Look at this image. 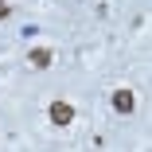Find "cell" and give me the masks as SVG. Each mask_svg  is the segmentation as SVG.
<instances>
[{"instance_id": "277c9868", "label": "cell", "mask_w": 152, "mask_h": 152, "mask_svg": "<svg viewBox=\"0 0 152 152\" xmlns=\"http://www.w3.org/2000/svg\"><path fill=\"white\" fill-rule=\"evenodd\" d=\"M12 16V4H8V0H0V20H8Z\"/></svg>"}, {"instance_id": "6da1fadb", "label": "cell", "mask_w": 152, "mask_h": 152, "mask_svg": "<svg viewBox=\"0 0 152 152\" xmlns=\"http://www.w3.org/2000/svg\"><path fill=\"white\" fill-rule=\"evenodd\" d=\"M47 117H51V125H58V129H66L70 121H74V105H66V102H51Z\"/></svg>"}, {"instance_id": "3957f363", "label": "cell", "mask_w": 152, "mask_h": 152, "mask_svg": "<svg viewBox=\"0 0 152 152\" xmlns=\"http://www.w3.org/2000/svg\"><path fill=\"white\" fill-rule=\"evenodd\" d=\"M113 109L117 113H133L137 109V94L133 90H113Z\"/></svg>"}, {"instance_id": "7a4b0ae2", "label": "cell", "mask_w": 152, "mask_h": 152, "mask_svg": "<svg viewBox=\"0 0 152 152\" xmlns=\"http://www.w3.org/2000/svg\"><path fill=\"white\" fill-rule=\"evenodd\" d=\"M27 63H31L35 70H47V66L55 63V51H51V47H31V51H27Z\"/></svg>"}]
</instances>
